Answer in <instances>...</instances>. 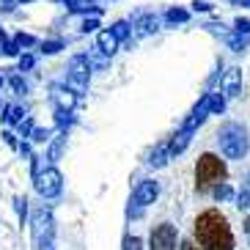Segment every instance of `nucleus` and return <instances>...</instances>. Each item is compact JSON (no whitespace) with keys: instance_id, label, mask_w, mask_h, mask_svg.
Instances as JSON below:
<instances>
[{"instance_id":"nucleus-1","label":"nucleus","mask_w":250,"mask_h":250,"mask_svg":"<svg viewBox=\"0 0 250 250\" xmlns=\"http://www.w3.org/2000/svg\"><path fill=\"white\" fill-rule=\"evenodd\" d=\"M195 239L201 250H234V231L220 209H206L195 217Z\"/></svg>"},{"instance_id":"nucleus-2","label":"nucleus","mask_w":250,"mask_h":250,"mask_svg":"<svg viewBox=\"0 0 250 250\" xmlns=\"http://www.w3.org/2000/svg\"><path fill=\"white\" fill-rule=\"evenodd\" d=\"M228 168L217 154H201L195 165V187L198 192H209L217 182H226Z\"/></svg>"},{"instance_id":"nucleus-3","label":"nucleus","mask_w":250,"mask_h":250,"mask_svg":"<svg viewBox=\"0 0 250 250\" xmlns=\"http://www.w3.org/2000/svg\"><path fill=\"white\" fill-rule=\"evenodd\" d=\"M217 143H220V151L228 160H242L250 148L248 129H245L242 124H226L220 132H217Z\"/></svg>"},{"instance_id":"nucleus-4","label":"nucleus","mask_w":250,"mask_h":250,"mask_svg":"<svg viewBox=\"0 0 250 250\" xmlns=\"http://www.w3.org/2000/svg\"><path fill=\"white\" fill-rule=\"evenodd\" d=\"M52 234H55V220L47 206H39L33 212V242L39 250H55L52 245Z\"/></svg>"},{"instance_id":"nucleus-5","label":"nucleus","mask_w":250,"mask_h":250,"mask_svg":"<svg viewBox=\"0 0 250 250\" xmlns=\"http://www.w3.org/2000/svg\"><path fill=\"white\" fill-rule=\"evenodd\" d=\"M33 184H36V192L42 198H55L61 187H63V176H61L58 168H47V170H39Z\"/></svg>"},{"instance_id":"nucleus-6","label":"nucleus","mask_w":250,"mask_h":250,"mask_svg":"<svg viewBox=\"0 0 250 250\" xmlns=\"http://www.w3.org/2000/svg\"><path fill=\"white\" fill-rule=\"evenodd\" d=\"M88 80H91V61L85 55H74L69 61V83H72V88H77V94H80V91L88 88Z\"/></svg>"},{"instance_id":"nucleus-7","label":"nucleus","mask_w":250,"mask_h":250,"mask_svg":"<svg viewBox=\"0 0 250 250\" xmlns=\"http://www.w3.org/2000/svg\"><path fill=\"white\" fill-rule=\"evenodd\" d=\"M148 245H151V250H176V226H170V223L154 226Z\"/></svg>"},{"instance_id":"nucleus-8","label":"nucleus","mask_w":250,"mask_h":250,"mask_svg":"<svg viewBox=\"0 0 250 250\" xmlns=\"http://www.w3.org/2000/svg\"><path fill=\"white\" fill-rule=\"evenodd\" d=\"M157 195H160V184L146 179V182H140L132 192V206H135V214H140V209H146L148 204H154Z\"/></svg>"},{"instance_id":"nucleus-9","label":"nucleus","mask_w":250,"mask_h":250,"mask_svg":"<svg viewBox=\"0 0 250 250\" xmlns=\"http://www.w3.org/2000/svg\"><path fill=\"white\" fill-rule=\"evenodd\" d=\"M220 91L226 96H239L242 94V69L231 66L228 72H223L220 77Z\"/></svg>"},{"instance_id":"nucleus-10","label":"nucleus","mask_w":250,"mask_h":250,"mask_svg":"<svg viewBox=\"0 0 250 250\" xmlns=\"http://www.w3.org/2000/svg\"><path fill=\"white\" fill-rule=\"evenodd\" d=\"M212 116V113H209V96L204 94V99H201L198 104H195V110L190 113V118H187V121H184V126H187V129H192V132H195V129H198L201 124H204L206 118Z\"/></svg>"},{"instance_id":"nucleus-11","label":"nucleus","mask_w":250,"mask_h":250,"mask_svg":"<svg viewBox=\"0 0 250 250\" xmlns=\"http://www.w3.org/2000/svg\"><path fill=\"white\" fill-rule=\"evenodd\" d=\"M52 99L61 110H74V104H77V94L72 88H63V85H52Z\"/></svg>"},{"instance_id":"nucleus-12","label":"nucleus","mask_w":250,"mask_h":250,"mask_svg":"<svg viewBox=\"0 0 250 250\" xmlns=\"http://www.w3.org/2000/svg\"><path fill=\"white\" fill-rule=\"evenodd\" d=\"M190 140H192V129H187V126H182L173 138L168 140V148H170V157H179L184 151V148L190 146Z\"/></svg>"},{"instance_id":"nucleus-13","label":"nucleus","mask_w":250,"mask_h":250,"mask_svg":"<svg viewBox=\"0 0 250 250\" xmlns=\"http://www.w3.org/2000/svg\"><path fill=\"white\" fill-rule=\"evenodd\" d=\"M96 50L102 52V55H113L118 50V39L113 36V30H102L99 36H96Z\"/></svg>"},{"instance_id":"nucleus-14","label":"nucleus","mask_w":250,"mask_h":250,"mask_svg":"<svg viewBox=\"0 0 250 250\" xmlns=\"http://www.w3.org/2000/svg\"><path fill=\"white\" fill-rule=\"evenodd\" d=\"M168 160H170V148H168V140H165V143H160V146L151 151L148 165H151V168H165V165H168Z\"/></svg>"},{"instance_id":"nucleus-15","label":"nucleus","mask_w":250,"mask_h":250,"mask_svg":"<svg viewBox=\"0 0 250 250\" xmlns=\"http://www.w3.org/2000/svg\"><path fill=\"white\" fill-rule=\"evenodd\" d=\"M69 11H74V14H102V8L94 6V0H66Z\"/></svg>"},{"instance_id":"nucleus-16","label":"nucleus","mask_w":250,"mask_h":250,"mask_svg":"<svg viewBox=\"0 0 250 250\" xmlns=\"http://www.w3.org/2000/svg\"><path fill=\"white\" fill-rule=\"evenodd\" d=\"M135 28H138L140 36H148V33H154V30L160 28V20H157L154 14H146V17H140L138 22H135Z\"/></svg>"},{"instance_id":"nucleus-17","label":"nucleus","mask_w":250,"mask_h":250,"mask_svg":"<svg viewBox=\"0 0 250 250\" xmlns=\"http://www.w3.org/2000/svg\"><path fill=\"white\" fill-rule=\"evenodd\" d=\"M63 148H66V132L61 129V135H58V138H52V143H50V154H47V160L58 162L61 154H63Z\"/></svg>"},{"instance_id":"nucleus-18","label":"nucleus","mask_w":250,"mask_h":250,"mask_svg":"<svg viewBox=\"0 0 250 250\" xmlns=\"http://www.w3.org/2000/svg\"><path fill=\"white\" fill-rule=\"evenodd\" d=\"M206 96H209V113L212 116H220L226 110V94L223 91H212V94H206Z\"/></svg>"},{"instance_id":"nucleus-19","label":"nucleus","mask_w":250,"mask_h":250,"mask_svg":"<svg viewBox=\"0 0 250 250\" xmlns=\"http://www.w3.org/2000/svg\"><path fill=\"white\" fill-rule=\"evenodd\" d=\"M22 118H25L22 107H11V104H6V107H3V121H8V124H20Z\"/></svg>"},{"instance_id":"nucleus-20","label":"nucleus","mask_w":250,"mask_h":250,"mask_svg":"<svg viewBox=\"0 0 250 250\" xmlns=\"http://www.w3.org/2000/svg\"><path fill=\"white\" fill-rule=\"evenodd\" d=\"M228 47L234 52H245L248 50V33H239V30H236L234 36H228Z\"/></svg>"},{"instance_id":"nucleus-21","label":"nucleus","mask_w":250,"mask_h":250,"mask_svg":"<svg viewBox=\"0 0 250 250\" xmlns=\"http://www.w3.org/2000/svg\"><path fill=\"white\" fill-rule=\"evenodd\" d=\"M55 124L66 132L69 126L74 124V116H72V110H61V107H55Z\"/></svg>"},{"instance_id":"nucleus-22","label":"nucleus","mask_w":250,"mask_h":250,"mask_svg":"<svg viewBox=\"0 0 250 250\" xmlns=\"http://www.w3.org/2000/svg\"><path fill=\"white\" fill-rule=\"evenodd\" d=\"M236 209L239 212H250V182H245V187L236 195Z\"/></svg>"},{"instance_id":"nucleus-23","label":"nucleus","mask_w":250,"mask_h":250,"mask_svg":"<svg viewBox=\"0 0 250 250\" xmlns=\"http://www.w3.org/2000/svg\"><path fill=\"white\" fill-rule=\"evenodd\" d=\"M212 192H214V198H217V201L234 198V190H231V184H226V182H217V184L212 187Z\"/></svg>"},{"instance_id":"nucleus-24","label":"nucleus","mask_w":250,"mask_h":250,"mask_svg":"<svg viewBox=\"0 0 250 250\" xmlns=\"http://www.w3.org/2000/svg\"><path fill=\"white\" fill-rule=\"evenodd\" d=\"M110 30H113V36H116L118 42H124V39H129V33H132V28H129V22H124V20H121V22H116Z\"/></svg>"},{"instance_id":"nucleus-25","label":"nucleus","mask_w":250,"mask_h":250,"mask_svg":"<svg viewBox=\"0 0 250 250\" xmlns=\"http://www.w3.org/2000/svg\"><path fill=\"white\" fill-rule=\"evenodd\" d=\"M14 204H17V214H20V223L25 226V217H28V198H25V195H17Z\"/></svg>"},{"instance_id":"nucleus-26","label":"nucleus","mask_w":250,"mask_h":250,"mask_svg":"<svg viewBox=\"0 0 250 250\" xmlns=\"http://www.w3.org/2000/svg\"><path fill=\"white\" fill-rule=\"evenodd\" d=\"M165 17H168V22H187V17H190V14H187L184 8H170Z\"/></svg>"},{"instance_id":"nucleus-27","label":"nucleus","mask_w":250,"mask_h":250,"mask_svg":"<svg viewBox=\"0 0 250 250\" xmlns=\"http://www.w3.org/2000/svg\"><path fill=\"white\" fill-rule=\"evenodd\" d=\"M52 129H42V126H33V132H30V140H36V143H44V140H50Z\"/></svg>"},{"instance_id":"nucleus-28","label":"nucleus","mask_w":250,"mask_h":250,"mask_svg":"<svg viewBox=\"0 0 250 250\" xmlns=\"http://www.w3.org/2000/svg\"><path fill=\"white\" fill-rule=\"evenodd\" d=\"M63 50V42H44V44H42V52H44V55H55V52H61Z\"/></svg>"},{"instance_id":"nucleus-29","label":"nucleus","mask_w":250,"mask_h":250,"mask_svg":"<svg viewBox=\"0 0 250 250\" xmlns=\"http://www.w3.org/2000/svg\"><path fill=\"white\" fill-rule=\"evenodd\" d=\"M14 42H17L20 47H33V44H36V39L30 36V33H17Z\"/></svg>"},{"instance_id":"nucleus-30","label":"nucleus","mask_w":250,"mask_h":250,"mask_svg":"<svg viewBox=\"0 0 250 250\" xmlns=\"http://www.w3.org/2000/svg\"><path fill=\"white\" fill-rule=\"evenodd\" d=\"M30 132H33V118L25 116L22 121H20V135H22V138H30Z\"/></svg>"},{"instance_id":"nucleus-31","label":"nucleus","mask_w":250,"mask_h":250,"mask_svg":"<svg viewBox=\"0 0 250 250\" xmlns=\"http://www.w3.org/2000/svg\"><path fill=\"white\" fill-rule=\"evenodd\" d=\"M36 66V58H33V55H22V58H20V72H28V69H33Z\"/></svg>"},{"instance_id":"nucleus-32","label":"nucleus","mask_w":250,"mask_h":250,"mask_svg":"<svg viewBox=\"0 0 250 250\" xmlns=\"http://www.w3.org/2000/svg\"><path fill=\"white\" fill-rule=\"evenodd\" d=\"M11 88H14V94H25V91H28V85H25V80L22 77H11Z\"/></svg>"},{"instance_id":"nucleus-33","label":"nucleus","mask_w":250,"mask_h":250,"mask_svg":"<svg viewBox=\"0 0 250 250\" xmlns=\"http://www.w3.org/2000/svg\"><path fill=\"white\" fill-rule=\"evenodd\" d=\"M96 28H99V20H85V22L80 25V30H83V33H94Z\"/></svg>"},{"instance_id":"nucleus-34","label":"nucleus","mask_w":250,"mask_h":250,"mask_svg":"<svg viewBox=\"0 0 250 250\" xmlns=\"http://www.w3.org/2000/svg\"><path fill=\"white\" fill-rule=\"evenodd\" d=\"M124 250H140V239H138V236H126V239H124Z\"/></svg>"},{"instance_id":"nucleus-35","label":"nucleus","mask_w":250,"mask_h":250,"mask_svg":"<svg viewBox=\"0 0 250 250\" xmlns=\"http://www.w3.org/2000/svg\"><path fill=\"white\" fill-rule=\"evenodd\" d=\"M3 52H6V55H17V52H20V44H17V42H3Z\"/></svg>"},{"instance_id":"nucleus-36","label":"nucleus","mask_w":250,"mask_h":250,"mask_svg":"<svg viewBox=\"0 0 250 250\" xmlns=\"http://www.w3.org/2000/svg\"><path fill=\"white\" fill-rule=\"evenodd\" d=\"M234 25H236V30H239V33H250V20H242V17H239Z\"/></svg>"},{"instance_id":"nucleus-37","label":"nucleus","mask_w":250,"mask_h":250,"mask_svg":"<svg viewBox=\"0 0 250 250\" xmlns=\"http://www.w3.org/2000/svg\"><path fill=\"white\" fill-rule=\"evenodd\" d=\"M209 3H206V0H195V3H192V11H209Z\"/></svg>"},{"instance_id":"nucleus-38","label":"nucleus","mask_w":250,"mask_h":250,"mask_svg":"<svg viewBox=\"0 0 250 250\" xmlns=\"http://www.w3.org/2000/svg\"><path fill=\"white\" fill-rule=\"evenodd\" d=\"M0 138L6 140V143H8V146H11V148H17V146H20V143H17V138H14V135H11V132H3V135H0Z\"/></svg>"},{"instance_id":"nucleus-39","label":"nucleus","mask_w":250,"mask_h":250,"mask_svg":"<svg viewBox=\"0 0 250 250\" xmlns=\"http://www.w3.org/2000/svg\"><path fill=\"white\" fill-rule=\"evenodd\" d=\"M182 250H201V248H195V242H190V239H184V242H182Z\"/></svg>"},{"instance_id":"nucleus-40","label":"nucleus","mask_w":250,"mask_h":250,"mask_svg":"<svg viewBox=\"0 0 250 250\" xmlns=\"http://www.w3.org/2000/svg\"><path fill=\"white\" fill-rule=\"evenodd\" d=\"M245 231H248V236H250V217L245 220Z\"/></svg>"},{"instance_id":"nucleus-41","label":"nucleus","mask_w":250,"mask_h":250,"mask_svg":"<svg viewBox=\"0 0 250 250\" xmlns=\"http://www.w3.org/2000/svg\"><path fill=\"white\" fill-rule=\"evenodd\" d=\"M242 6H248V8H250V0H242Z\"/></svg>"},{"instance_id":"nucleus-42","label":"nucleus","mask_w":250,"mask_h":250,"mask_svg":"<svg viewBox=\"0 0 250 250\" xmlns=\"http://www.w3.org/2000/svg\"><path fill=\"white\" fill-rule=\"evenodd\" d=\"M3 3H6V6H11V3H14V0H3Z\"/></svg>"},{"instance_id":"nucleus-43","label":"nucleus","mask_w":250,"mask_h":250,"mask_svg":"<svg viewBox=\"0 0 250 250\" xmlns=\"http://www.w3.org/2000/svg\"><path fill=\"white\" fill-rule=\"evenodd\" d=\"M0 85H3V77H0Z\"/></svg>"},{"instance_id":"nucleus-44","label":"nucleus","mask_w":250,"mask_h":250,"mask_svg":"<svg viewBox=\"0 0 250 250\" xmlns=\"http://www.w3.org/2000/svg\"><path fill=\"white\" fill-rule=\"evenodd\" d=\"M22 3H30V0H22Z\"/></svg>"}]
</instances>
